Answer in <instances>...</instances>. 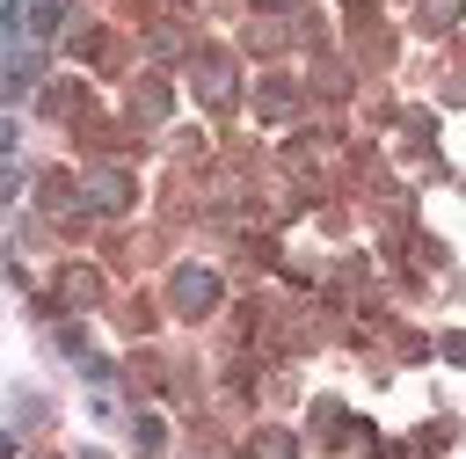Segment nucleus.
<instances>
[{
	"instance_id": "nucleus-1",
	"label": "nucleus",
	"mask_w": 466,
	"mask_h": 459,
	"mask_svg": "<svg viewBox=\"0 0 466 459\" xmlns=\"http://www.w3.org/2000/svg\"><path fill=\"white\" fill-rule=\"evenodd\" d=\"M167 299H175L182 313H211V306H218V277H211V270H175Z\"/></svg>"
},
{
	"instance_id": "nucleus-2",
	"label": "nucleus",
	"mask_w": 466,
	"mask_h": 459,
	"mask_svg": "<svg viewBox=\"0 0 466 459\" xmlns=\"http://www.w3.org/2000/svg\"><path fill=\"white\" fill-rule=\"evenodd\" d=\"M87 204H95V211H124V204H131V182H124L116 168H95V175H87Z\"/></svg>"
},
{
	"instance_id": "nucleus-3",
	"label": "nucleus",
	"mask_w": 466,
	"mask_h": 459,
	"mask_svg": "<svg viewBox=\"0 0 466 459\" xmlns=\"http://www.w3.org/2000/svg\"><path fill=\"white\" fill-rule=\"evenodd\" d=\"M248 459H291V437L284 430H269V437H255V452Z\"/></svg>"
},
{
	"instance_id": "nucleus-4",
	"label": "nucleus",
	"mask_w": 466,
	"mask_h": 459,
	"mask_svg": "<svg viewBox=\"0 0 466 459\" xmlns=\"http://www.w3.org/2000/svg\"><path fill=\"white\" fill-rule=\"evenodd\" d=\"M451 15H459V0H422V22H430V29H444Z\"/></svg>"
},
{
	"instance_id": "nucleus-5",
	"label": "nucleus",
	"mask_w": 466,
	"mask_h": 459,
	"mask_svg": "<svg viewBox=\"0 0 466 459\" xmlns=\"http://www.w3.org/2000/svg\"><path fill=\"white\" fill-rule=\"evenodd\" d=\"M262 7H284V0H262Z\"/></svg>"
}]
</instances>
